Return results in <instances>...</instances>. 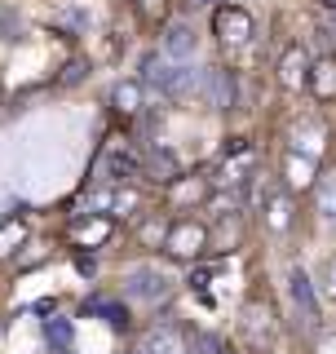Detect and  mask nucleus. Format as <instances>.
<instances>
[{
	"mask_svg": "<svg viewBox=\"0 0 336 354\" xmlns=\"http://www.w3.org/2000/svg\"><path fill=\"white\" fill-rule=\"evenodd\" d=\"M306 88L319 97V102H332L336 97V58H310Z\"/></svg>",
	"mask_w": 336,
	"mask_h": 354,
	"instance_id": "15",
	"label": "nucleus"
},
{
	"mask_svg": "<svg viewBox=\"0 0 336 354\" xmlns=\"http://www.w3.org/2000/svg\"><path fill=\"white\" fill-rule=\"evenodd\" d=\"M44 341L53 346V354H62V350H71V341H75V332L66 319H44Z\"/></svg>",
	"mask_w": 336,
	"mask_h": 354,
	"instance_id": "21",
	"label": "nucleus"
},
{
	"mask_svg": "<svg viewBox=\"0 0 336 354\" xmlns=\"http://www.w3.org/2000/svg\"><path fill=\"white\" fill-rule=\"evenodd\" d=\"M164 252L173 261H199L204 257V248H208V226L204 221H195V217H177V221H168L164 226Z\"/></svg>",
	"mask_w": 336,
	"mask_h": 354,
	"instance_id": "4",
	"label": "nucleus"
},
{
	"mask_svg": "<svg viewBox=\"0 0 336 354\" xmlns=\"http://www.w3.org/2000/svg\"><path fill=\"white\" fill-rule=\"evenodd\" d=\"M319 5H323V9H328V14H336V0H319Z\"/></svg>",
	"mask_w": 336,
	"mask_h": 354,
	"instance_id": "29",
	"label": "nucleus"
},
{
	"mask_svg": "<svg viewBox=\"0 0 336 354\" xmlns=\"http://www.w3.org/2000/svg\"><path fill=\"white\" fill-rule=\"evenodd\" d=\"M288 301H292V315H297V324L306 328V332H319V288L310 283V274L301 270V266H292L288 270Z\"/></svg>",
	"mask_w": 336,
	"mask_h": 354,
	"instance_id": "6",
	"label": "nucleus"
},
{
	"mask_svg": "<svg viewBox=\"0 0 336 354\" xmlns=\"http://www.w3.org/2000/svg\"><path fill=\"white\" fill-rule=\"evenodd\" d=\"M133 177H142V155L124 138H111L93 160V186H124Z\"/></svg>",
	"mask_w": 336,
	"mask_h": 354,
	"instance_id": "3",
	"label": "nucleus"
},
{
	"mask_svg": "<svg viewBox=\"0 0 336 354\" xmlns=\"http://www.w3.org/2000/svg\"><path fill=\"white\" fill-rule=\"evenodd\" d=\"M319 288H323V297H328V301H336V257L323 261V270H319Z\"/></svg>",
	"mask_w": 336,
	"mask_h": 354,
	"instance_id": "25",
	"label": "nucleus"
},
{
	"mask_svg": "<svg viewBox=\"0 0 336 354\" xmlns=\"http://www.w3.org/2000/svg\"><path fill=\"white\" fill-rule=\"evenodd\" d=\"M138 191L129 186H93L84 199H80V213H102V217H133L138 213Z\"/></svg>",
	"mask_w": 336,
	"mask_h": 354,
	"instance_id": "8",
	"label": "nucleus"
},
{
	"mask_svg": "<svg viewBox=\"0 0 336 354\" xmlns=\"http://www.w3.org/2000/svg\"><path fill=\"white\" fill-rule=\"evenodd\" d=\"M111 217L102 213H80V221L71 226V239H75V248H97V243H106L111 239Z\"/></svg>",
	"mask_w": 336,
	"mask_h": 354,
	"instance_id": "13",
	"label": "nucleus"
},
{
	"mask_svg": "<svg viewBox=\"0 0 336 354\" xmlns=\"http://www.w3.org/2000/svg\"><path fill=\"white\" fill-rule=\"evenodd\" d=\"M22 239H27V226H22V217L5 221V226H0V257H9V252H14Z\"/></svg>",
	"mask_w": 336,
	"mask_h": 354,
	"instance_id": "23",
	"label": "nucleus"
},
{
	"mask_svg": "<svg viewBox=\"0 0 336 354\" xmlns=\"http://www.w3.org/2000/svg\"><path fill=\"white\" fill-rule=\"evenodd\" d=\"M195 84H199V75H195L190 62H173V58H164V53H151V58L142 62V88H155V93H164V97H186Z\"/></svg>",
	"mask_w": 336,
	"mask_h": 354,
	"instance_id": "2",
	"label": "nucleus"
},
{
	"mask_svg": "<svg viewBox=\"0 0 336 354\" xmlns=\"http://www.w3.org/2000/svg\"><path fill=\"white\" fill-rule=\"evenodd\" d=\"M124 297L138 306H160L173 297V274L160 270V266H133L124 274Z\"/></svg>",
	"mask_w": 336,
	"mask_h": 354,
	"instance_id": "5",
	"label": "nucleus"
},
{
	"mask_svg": "<svg viewBox=\"0 0 336 354\" xmlns=\"http://www.w3.org/2000/svg\"><path fill=\"white\" fill-rule=\"evenodd\" d=\"M208 195H212L208 173H177L173 182H168V204L173 208H190V204H199V199H208Z\"/></svg>",
	"mask_w": 336,
	"mask_h": 354,
	"instance_id": "11",
	"label": "nucleus"
},
{
	"mask_svg": "<svg viewBox=\"0 0 336 354\" xmlns=\"http://www.w3.org/2000/svg\"><path fill=\"white\" fill-rule=\"evenodd\" d=\"M315 169H319V155L292 151V155H288V186H310V182H315Z\"/></svg>",
	"mask_w": 336,
	"mask_h": 354,
	"instance_id": "19",
	"label": "nucleus"
},
{
	"mask_svg": "<svg viewBox=\"0 0 336 354\" xmlns=\"http://www.w3.org/2000/svg\"><path fill=\"white\" fill-rule=\"evenodd\" d=\"M239 332L252 350H270L274 337H279V319H274V306L270 301H248L239 315Z\"/></svg>",
	"mask_w": 336,
	"mask_h": 354,
	"instance_id": "7",
	"label": "nucleus"
},
{
	"mask_svg": "<svg viewBox=\"0 0 336 354\" xmlns=\"http://www.w3.org/2000/svg\"><path fill=\"white\" fill-rule=\"evenodd\" d=\"M84 310H88V315H97V319H106L111 328H129V315H124V306L106 301V297H93V301H88Z\"/></svg>",
	"mask_w": 336,
	"mask_h": 354,
	"instance_id": "22",
	"label": "nucleus"
},
{
	"mask_svg": "<svg viewBox=\"0 0 336 354\" xmlns=\"http://www.w3.org/2000/svg\"><path fill=\"white\" fill-rule=\"evenodd\" d=\"M256 177V147L252 138H230L226 147H221V160L217 169H212V191H243Z\"/></svg>",
	"mask_w": 336,
	"mask_h": 354,
	"instance_id": "1",
	"label": "nucleus"
},
{
	"mask_svg": "<svg viewBox=\"0 0 336 354\" xmlns=\"http://www.w3.org/2000/svg\"><path fill=\"white\" fill-rule=\"evenodd\" d=\"M138 5H142V14H160L164 0H138Z\"/></svg>",
	"mask_w": 336,
	"mask_h": 354,
	"instance_id": "28",
	"label": "nucleus"
},
{
	"mask_svg": "<svg viewBox=\"0 0 336 354\" xmlns=\"http://www.w3.org/2000/svg\"><path fill=\"white\" fill-rule=\"evenodd\" d=\"M310 75V53L301 49V44H288L283 58H279V84L283 88H301Z\"/></svg>",
	"mask_w": 336,
	"mask_h": 354,
	"instance_id": "14",
	"label": "nucleus"
},
{
	"mask_svg": "<svg viewBox=\"0 0 336 354\" xmlns=\"http://www.w3.org/2000/svg\"><path fill=\"white\" fill-rule=\"evenodd\" d=\"M111 106H115L120 115H138L142 111V80H120L111 88Z\"/></svg>",
	"mask_w": 336,
	"mask_h": 354,
	"instance_id": "18",
	"label": "nucleus"
},
{
	"mask_svg": "<svg viewBox=\"0 0 336 354\" xmlns=\"http://www.w3.org/2000/svg\"><path fill=\"white\" fill-rule=\"evenodd\" d=\"M204 93H208V102L217 106V111H230L234 102H239L234 71H226V66H208V71H204Z\"/></svg>",
	"mask_w": 336,
	"mask_h": 354,
	"instance_id": "12",
	"label": "nucleus"
},
{
	"mask_svg": "<svg viewBox=\"0 0 336 354\" xmlns=\"http://www.w3.org/2000/svg\"><path fill=\"white\" fill-rule=\"evenodd\" d=\"M177 173H182V160H177L168 147H155L147 160H142V177H151V182H160V186H168Z\"/></svg>",
	"mask_w": 336,
	"mask_h": 354,
	"instance_id": "17",
	"label": "nucleus"
},
{
	"mask_svg": "<svg viewBox=\"0 0 336 354\" xmlns=\"http://www.w3.org/2000/svg\"><path fill=\"white\" fill-rule=\"evenodd\" d=\"M80 75H84V62H80V58H71V62H66V66H62V75H58V84H75V80H80Z\"/></svg>",
	"mask_w": 336,
	"mask_h": 354,
	"instance_id": "26",
	"label": "nucleus"
},
{
	"mask_svg": "<svg viewBox=\"0 0 336 354\" xmlns=\"http://www.w3.org/2000/svg\"><path fill=\"white\" fill-rule=\"evenodd\" d=\"M252 14L243 5H221L217 14H212V36L221 44H230V49H243V44L252 40Z\"/></svg>",
	"mask_w": 336,
	"mask_h": 354,
	"instance_id": "9",
	"label": "nucleus"
},
{
	"mask_svg": "<svg viewBox=\"0 0 336 354\" xmlns=\"http://www.w3.org/2000/svg\"><path fill=\"white\" fill-rule=\"evenodd\" d=\"M160 53L173 62H190L199 53V36L190 22H168V27L160 31Z\"/></svg>",
	"mask_w": 336,
	"mask_h": 354,
	"instance_id": "10",
	"label": "nucleus"
},
{
	"mask_svg": "<svg viewBox=\"0 0 336 354\" xmlns=\"http://www.w3.org/2000/svg\"><path fill=\"white\" fill-rule=\"evenodd\" d=\"M319 213H323V221L336 230V177H328V182H323V191H319Z\"/></svg>",
	"mask_w": 336,
	"mask_h": 354,
	"instance_id": "24",
	"label": "nucleus"
},
{
	"mask_svg": "<svg viewBox=\"0 0 336 354\" xmlns=\"http://www.w3.org/2000/svg\"><path fill=\"white\" fill-rule=\"evenodd\" d=\"M190 5H208V0H190Z\"/></svg>",
	"mask_w": 336,
	"mask_h": 354,
	"instance_id": "31",
	"label": "nucleus"
},
{
	"mask_svg": "<svg viewBox=\"0 0 336 354\" xmlns=\"http://www.w3.org/2000/svg\"><path fill=\"white\" fill-rule=\"evenodd\" d=\"M133 354H186V341H182V332H177L173 324H164V328L147 332Z\"/></svg>",
	"mask_w": 336,
	"mask_h": 354,
	"instance_id": "16",
	"label": "nucleus"
},
{
	"mask_svg": "<svg viewBox=\"0 0 336 354\" xmlns=\"http://www.w3.org/2000/svg\"><path fill=\"white\" fill-rule=\"evenodd\" d=\"M75 270H80V274H93L97 266H93V257H84V252H75Z\"/></svg>",
	"mask_w": 336,
	"mask_h": 354,
	"instance_id": "27",
	"label": "nucleus"
},
{
	"mask_svg": "<svg viewBox=\"0 0 336 354\" xmlns=\"http://www.w3.org/2000/svg\"><path fill=\"white\" fill-rule=\"evenodd\" d=\"M217 354H239V350H217Z\"/></svg>",
	"mask_w": 336,
	"mask_h": 354,
	"instance_id": "30",
	"label": "nucleus"
},
{
	"mask_svg": "<svg viewBox=\"0 0 336 354\" xmlns=\"http://www.w3.org/2000/svg\"><path fill=\"white\" fill-rule=\"evenodd\" d=\"M265 213H270V230H288V226H292V199H288V191L265 195Z\"/></svg>",
	"mask_w": 336,
	"mask_h": 354,
	"instance_id": "20",
	"label": "nucleus"
}]
</instances>
